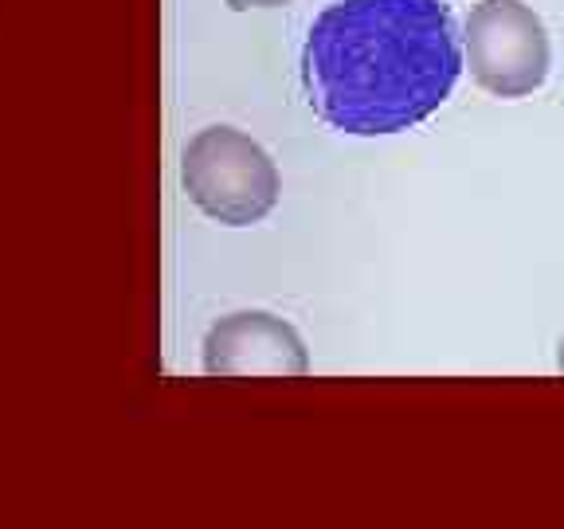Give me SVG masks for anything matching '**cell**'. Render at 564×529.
Masks as SVG:
<instances>
[{"instance_id":"6da1fadb","label":"cell","mask_w":564,"mask_h":529,"mask_svg":"<svg viewBox=\"0 0 564 529\" xmlns=\"http://www.w3.org/2000/svg\"><path fill=\"white\" fill-rule=\"evenodd\" d=\"M463 75L443 0H337L310 24L302 87L314 115L357 138L432 118Z\"/></svg>"},{"instance_id":"7a4b0ae2","label":"cell","mask_w":564,"mask_h":529,"mask_svg":"<svg viewBox=\"0 0 564 529\" xmlns=\"http://www.w3.org/2000/svg\"><path fill=\"white\" fill-rule=\"evenodd\" d=\"M181 185L188 201L228 228L271 216L282 181L271 153L236 126H208L181 153Z\"/></svg>"},{"instance_id":"3957f363","label":"cell","mask_w":564,"mask_h":529,"mask_svg":"<svg viewBox=\"0 0 564 529\" xmlns=\"http://www.w3.org/2000/svg\"><path fill=\"white\" fill-rule=\"evenodd\" d=\"M470 79L498 98H525L549 79V32L521 0H478L467 12Z\"/></svg>"},{"instance_id":"277c9868","label":"cell","mask_w":564,"mask_h":529,"mask_svg":"<svg viewBox=\"0 0 564 529\" xmlns=\"http://www.w3.org/2000/svg\"><path fill=\"white\" fill-rule=\"evenodd\" d=\"M208 377H302L310 373L299 330L267 310H239L220 317L204 337Z\"/></svg>"},{"instance_id":"5b68a950","label":"cell","mask_w":564,"mask_h":529,"mask_svg":"<svg viewBox=\"0 0 564 529\" xmlns=\"http://www.w3.org/2000/svg\"><path fill=\"white\" fill-rule=\"evenodd\" d=\"M236 12H247V9H282V4H291V0H228Z\"/></svg>"},{"instance_id":"8992f818","label":"cell","mask_w":564,"mask_h":529,"mask_svg":"<svg viewBox=\"0 0 564 529\" xmlns=\"http://www.w3.org/2000/svg\"><path fill=\"white\" fill-rule=\"evenodd\" d=\"M556 369L564 373V337H561V345H556Z\"/></svg>"}]
</instances>
